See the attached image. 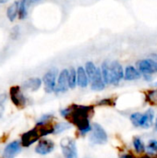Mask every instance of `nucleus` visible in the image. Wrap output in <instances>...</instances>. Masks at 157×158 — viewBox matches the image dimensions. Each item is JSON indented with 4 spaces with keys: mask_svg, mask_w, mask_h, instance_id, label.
<instances>
[{
    "mask_svg": "<svg viewBox=\"0 0 157 158\" xmlns=\"http://www.w3.org/2000/svg\"><path fill=\"white\" fill-rule=\"evenodd\" d=\"M29 0H19V19H24L28 14Z\"/></svg>",
    "mask_w": 157,
    "mask_h": 158,
    "instance_id": "nucleus-22",
    "label": "nucleus"
},
{
    "mask_svg": "<svg viewBox=\"0 0 157 158\" xmlns=\"http://www.w3.org/2000/svg\"><path fill=\"white\" fill-rule=\"evenodd\" d=\"M89 77L85 71V69L79 67L77 69V85L80 88H86L89 84Z\"/></svg>",
    "mask_w": 157,
    "mask_h": 158,
    "instance_id": "nucleus-15",
    "label": "nucleus"
},
{
    "mask_svg": "<svg viewBox=\"0 0 157 158\" xmlns=\"http://www.w3.org/2000/svg\"><path fill=\"white\" fill-rule=\"evenodd\" d=\"M94 114L93 106L71 105L60 110V115L77 128L80 136H85L92 131L91 118Z\"/></svg>",
    "mask_w": 157,
    "mask_h": 158,
    "instance_id": "nucleus-1",
    "label": "nucleus"
},
{
    "mask_svg": "<svg viewBox=\"0 0 157 158\" xmlns=\"http://www.w3.org/2000/svg\"><path fill=\"white\" fill-rule=\"evenodd\" d=\"M6 94H0V107L6 102Z\"/></svg>",
    "mask_w": 157,
    "mask_h": 158,
    "instance_id": "nucleus-30",
    "label": "nucleus"
},
{
    "mask_svg": "<svg viewBox=\"0 0 157 158\" xmlns=\"http://www.w3.org/2000/svg\"><path fill=\"white\" fill-rule=\"evenodd\" d=\"M90 82H91V89L93 91L100 92V91H103L105 88L106 84H105V81L103 79L101 69L97 68V71H96L94 77L92 79V81Z\"/></svg>",
    "mask_w": 157,
    "mask_h": 158,
    "instance_id": "nucleus-12",
    "label": "nucleus"
},
{
    "mask_svg": "<svg viewBox=\"0 0 157 158\" xmlns=\"http://www.w3.org/2000/svg\"><path fill=\"white\" fill-rule=\"evenodd\" d=\"M146 155L154 158H157V140L151 139L146 145Z\"/></svg>",
    "mask_w": 157,
    "mask_h": 158,
    "instance_id": "nucleus-19",
    "label": "nucleus"
},
{
    "mask_svg": "<svg viewBox=\"0 0 157 158\" xmlns=\"http://www.w3.org/2000/svg\"><path fill=\"white\" fill-rule=\"evenodd\" d=\"M41 138V135L39 133V131L37 128H34L27 132H25L21 136V145L24 147H29L34 143H36Z\"/></svg>",
    "mask_w": 157,
    "mask_h": 158,
    "instance_id": "nucleus-11",
    "label": "nucleus"
},
{
    "mask_svg": "<svg viewBox=\"0 0 157 158\" xmlns=\"http://www.w3.org/2000/svg\"><path fill=\"white\" fill-rule=\"evenodd\" d=\"M60 147L64 158H79L77 143L72 137H64L60 141Z\"/></svg>",
    "mask_w": 157,
    "mask_h": 158,
    "instance_id": "nucleus-3",
    "label": "nucleus"
},
{
    "mask_svg": "<svg viewBox=\"0 0 157 158\" xmlns=\"http://www.w3.org/2000/svg\"><path fill=\"white\" fill-rule=\"evenodd\" d=\"M8 0H0V4H4V3H6V2H7Z\"/></svg>",
    "mask_w": 157,
    "mask_h": 158,
    "instance_id": "nucleus-34",
    "label": "nucleus"
},
{
    "mask_svg": "<svg viewBox=\"0 0 157 158\" xmlns=\"http://www.w3.org/2000/svg\"><path fill=\"white\" fill-rule=\"evenodd\" d=\"M145 101L152 106H157V89L149 90L145 94Z\"/></svg>",
    "mask_w": 157,
    "mask_h": 158,
    "instance_id": "nucleus-21",
    "label": "nucleus"
},
{
    "mask_svg": "<svg viewBox=\"0 0 157 158\" xmlns=\"http://www.w3.org/2000/svg\"><path fill=\"white\" fill-rule=\"evenodd\" d=\"M89 142L93 145H105L108 142V135L102 125L93 123L92 131L89 135Z\"/></svg>",
    "mask_w": 157,
    "mask_h": 158,
    "instance_id": "nucleus-2",
    "label": "nucleus"
},
{
    "mask_svg": "<svg viewBox=\"0 0 157 158\" xmlns=\"http://www.w3.org/2000/svg\"><path fill=\"white\" fill-rule=\"evenodd\" d=\"M58 74V70L56 68H53L50 70H48L43 79V84H44V91L47 94H51L55 92L56 86V77Z\"/></svg>",
    "mask_w": 157,
    "mask_h": 158,
    "instance_id": "nucleus-6",
    "label": "nucleus"
},
{
    "mask_svg": "<svg viewBox=\"0 0 157 158\" xmlns=\"http://www.w3.org/2000/svg\"><path fill=\"white\" fill-rule=\"evenodd\" d=\"M21 149V143H19L18 141L12 142L9 144L6 145V147L4 150L3 156L4 158H14Z\"/></svg>",
    "mask_w": 157,
    "mask_h": 158,
    "instance_id": "nucleus-13",
    "label": "nucleus"
},
{
    "mask_svg": "<svg viewBox=\"0 0 157 158\" xmlns=\"http://www.w3.org/2000/svg\"><path fill=\"white\" fill-rule=\"evenodd\" d=\"M68 76H69V70L67 69H63L60 72L58 79H57V81H56V90H55V92L56 94H64L68 90V88H69Z\"/></svg>",
    "mask_w": 157,
    "mask_h": 158,
    "instance_id": "nucleus-7",
    "label": "nucleus"
},
{
    "mask_svg": "<svg viewBox=\"0 0 157 158\" xmlns=\"http://www.w3.org/2000/svg\"><path fill=\"white\" fill-rule=\"evenodd\" d=\"M142 77V73L138 70L137 68H134L133 66H128L125 69L124 71V80L128 81H136L141 79Z\"/></svg>",
    "mask_w": 157,
    "mask_h": 158,
    "instance_id": "nucleus-14",
    "label": "nucleus"
},
{
    "mask_svg": "<svg viewBox=\"0 0 157 158\" xmlns=\"http://www.w3.org/2000/svg\"><path fill=\"white\" fill-rule=\"evenodd\" d=\"M143 113L141 112H134L130 116V120L133 127L135 128H140V122H141V118H142Z\"/></svg>",
    "mask_w": 157,
    "mask_h": 158,
    "instance_id": "nucleus-26",
    "label": "nucleus"
},
{
    "mask_svg": "<svg viewBox=\"0 0 157 158\" xmlns=\"http://www.w3.org/2000/svg\"><path fill=\"white\" fill-rule=\"evenodd\" d=\"M72 127V124L68 121H63V122H56L54 124V133L53 134H60L64 131L69 130Z\"/></svg>",
    "mask_w": 157,
    "mask_h": 158,
    "instance_id": "nucleus-18",
    "label": "nucleus"
},
{
    "mask_svg": "<svg viewBox=\"0 0 157 158\" xmlns=\"http://www.w3.org/2000/svg\"><path fill=\"white\" fill-rule=\"evenodd\" d=\"M10 98L13 104L19 108H23L26 106V98L19 86H13L10 88Z\"/></svg>",
    "mask_w": 157,
    "mask_h": 158,
    "instance_id": "nucleus-9",
    "label": "nucleus"
},
{
    "mask_svg": "<svg viewBox=\"0 0 157 158\" xmlns=\"http://www.w3.org/2000/svg\"><path fill=\"white\" fill-rule=\"evenodd\" d=\"M85 71H86V73H87V75H88V77H89V81H91L92 79L94 77L96 71H97V68L95 67V65H94L93 62L89 61V62H87L86 65H85Z\"/></svg>",
    "mask_w": 157,
    "mask_h": 158,
    "instance_id": "nucleus-23",
    "label": "nucleus"
},
{
    "mask_svg": "<svg viewBox=\"0 0 157 158\" xmlns=\"http://www.w3.org/2000/svg\"><path fill=\"white\" fill-rule=\"evenodd\" d=\"M152 56L154 57L153 59H155V61H157V55H156V54H153V55H152Z\"/></svg>",
    "mask_w": 157,
    "mask_h": 158,
    "instance_id": "nucleus-33",
    "label": "nucleus"
},
{
    "mask_svg": "<svg viewBox=\"0 0 157 158\" xmlns=\"http://www.w3.org/2000/svg\"><path fill=\"white\" fill-rule=\"evenodd\" d=\"M154 127H155V131L157 133V115L156 117H155V125H154Z\"/></svg>",
    "mask_w": 157,
    "mask_h": 158,
    "instance_id": "nucleus-32",
    "label": "nucleus"
},
{
    "mask_svg": "<svg viewBox=\"0 0 157 158\" xmlns=\"http://www.w3.org/2000/svg\"><path fill=\"white\" fill-rule=\"evenodd\" d=\"M38 2H40V0H29V5H33Z\"/></svg>",
    "mask_w": 157,
    "mask_h": 158,
    "instance_id": "nucleus-31",
    "label": "nucleus"
},
{
    "mask_svg": "<svg viewBox=\"0 0 157 158\" xmlns=\"http://www.w3.org/2000/svg\"><path fill=\"white\" fill-rule=\"evenodd\" d=\"M155 86H157V82H155Z\"/></svg>",
    "mask_w": 157,
    "mask_h": 158,
    "instance_id": "nucleus-35",
    "label": "nucleus"
},
{
    "mask_svg": "<svg viewBox=\"0 0 157 158\" xmlns=\"http://www.w3.org/2000/svg\"><path fill=\"white\" fill-rule=\"evenodd\" d=\"M19 27L15 26L11 31V38L12 39H17L19 37Z\"/></svg>",
    "mask_w": 157,
    "mask_h": 158,
    "instance_id": "nucleus-29",
    "label": "nucleus"
},
{
    "mask_svg": "<svg viewBox=\"0 0 157 158\" xmlns=\"http://www.w3.org/2000/svg\"><path fill=\"white\" fill-rule=\"evenodd\" d=\"M109 64L110 62L108 60H105L102 63V66H101V72H102V76H103V79L105 82V84H108L109 83V81H108V77H109Z\"/></svg>",
    "mask_w": 157,
    "mask_h": 158,
    "instance_id": "nucleus-24",
    "label": "nucleus"
},
{
    "mask_svg": "<svg viewBox=\"0 0 157 158\" xmlns=\"http://www.w3.org/2000/svg\"><path fill=\"white\" fill-rule=\"evenodd\" d=\"M132 145L138 155H143L146 151V145L143 139L139 136H134L132 139Z\"/></svg>",
    "mask_w": 157,
    "mask_h": 158,
    "instance_id": "nucleus-16",
    "label": "nucleus"
},
{
    "mask_svg": "<svg viewBox=\"0 0 157 158\" xmlns=\"http://www.w3.org/2000/svg\"><path fill=\"white\" fill-rule=\"evenodd\" d=\"M41 85H42V80L39 78H31L26 81H24L23 83V87L25 89L31 90L32 92L37 91L41 87Z\"/></svg>",
    "mask_w": 157,
    "mask_h": 158,
    "instance_id": "nucleus-17",
    "label": "nucleus"
},
{
    "mask_svg": "<svg viewBox=\"0 0 157 158\" xmlns=\"http://www.w3.org/2000/svg\"><path fill=\"white\" fill-rule=\"evenodd\" d=\"M124 79V70L122 66L118 61H112L109 64V77L108 84L118 85Z\"/></svg>",
    "mask_w": 157,
    "mask_h": 158,
    "instance_id": "nucleus-4",
    "label": "nucleus"
},
{
    "mask_svg": "<svg viewBox=\"0 0 157 158\" xmlns=\"http://www.w3.org/2000/svg\"><path fill=\"white\" fill-rule=\"evenodd\" d=\"M55 149V143L50 139H42L35 147V152L41 156L51 154Z\"/></svg>",
    "mask_w": 157,
    "mask_h": 158,
    "instance_id": "nucleus-10",
    "label": "nucleus"
},
{
    "mask_svg": "<svg viewBox=\"0 0 157 158\" xmlns=\"http://www.w3.org/2000/svg\"><path fill=\"white\" fill-rule=\"evenodd\" d=\"M68 84L70 89H75V87L77 86V70L74 68L69 69Z\"/></svg>",
    "mask_w": 157,
    "mask_h": 158,
    "instance_id": "nucleus-25",
    "label": "nucleus"
},
{
    "mask_svg": "<svg viewBox=\"0 0 157 158\" xmlns=\"http://www.w3.org/2000/svg\"><path fill=\"white\" fill-rule=\"evenodd\" d=\"M54 119V115L52 114H46L41 117V118L37 121L36 126H40V125H43V124H47V123H52Z\"/></svg>",
    "mask_w": 157,
    "mask_h": 158,
    "instance_id": "nucleus-27",
    "label": "nucleus"
},
{
    "mask_svg": "<svg viewBox=\"0 0 157 158\" xmlns=\"http://www.w3.org/2000/svg\"><path fill=\"white\" fill-rule=\"evenodd\" d=\"M136 67L143 75H153L157 72V61L153 58H146L137 61Z\"/></svg>",
    "mask_w": 157,
    "mask_h": 158,
    "instance_id": "nucleus-5",
    "label": "nucleus"
},
{
    "mask_svg": "<svg viewBox=\"0 0 157 158\" xmlns=\"http://www.w3.org/2000/svg\"><path fill=\"white\" fill-rule=\"evenodd\" d=\"M6 16L11 22L15 20L17 16H19V2L16 1L8 6L6 11Z\"/></svg>",
    "mask_w": 157,
    "mask_h": 158,
    "instance_id": "nucleus-20",
    "label": "nucleus"
},
{
    "mask_svg": "<svg viewBox=\"0 0 157 158\" xmlns=\"http://www.w3.org/2000/svg\"><path fill=\"white\" fill-rule=\"evenodd\" d=\"M84 158H89V157H84Z\"/></svg>",
    "mask_w": 157,
    "mask_h": 158,
    "instance_id": "nucleus-36",
    "label": "nucleus"
},
{
    "mask_svg": "<svg viewBox=\"0 0 157 158\" xmlns=\"http://www.w3.org/2000/svg\"><path fill=\"white\" fill-rule=\"evenodd\" d=\"M97 106H115V100L112 98H105V99H102L99 102L96 103Z\"/></svg>",
    "mask_w": 157,
    "mask_h": 158,
    "instance_id": "nucleus-28",
    "label": "nucleus"
},
{
    "mask_svg": "<svg viewBox=\"0 0 157 158\" xmlns=\"http://www.w3.org/2000/svg\"><path fill=\"white\" fill-rule=\"evenodd\" d=\"M155 112L154 108L147 109L144 113H143L140 122V128L143 130H148L155 125Z\"/></svg>",
    "mask_w": 157,
    "mask_h": 158,
    "instance_id": "nucleus-8",
    "label": "nucleus"
}]
</instances>
